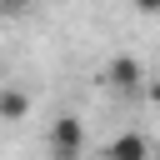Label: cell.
I'll return each instance as SVG.
<instances>
[{"label":"cell","mask_w":160,"mask_h":160,"mask_svg":"<svg viewBox=\"0 0 160 160\" xmlns=\"http://www.w3.org/2000/svg\"><path fill=\"white\" fill-rule=\"evenodd\" d=\"M45 150H50V160H80L85 155V125L70 110H60L45 130Z\"/></svg>","instance_id":"6da1fadb"},{"label":"cell","mask_w":160,"mask_h":160,"mask_svg":"<svg viewBox=\"0 0 160 160\" xmlns=\"http://www.w3.org/2000/svg\"><path fill=\"white\" fill-rule=\"evenodd\" d=\"M105 85L130 95V90H140V85H145V65H140L135 55H115V60L105 65Z\"/></svg>","instance_id":"7a4b0ae2"},{"label":"cell","mask_w":160,"mask_h":160,"mask_svg":"<svg viewBox=\"0 0 160 160\" xmlns=\"http://www.w3.org/2000/svg\"><path fill=\"white\" fill-rule=\"evenodd\" d=\"M105 160H150V140L140 130H120L110 145H105Z\"/></svg>","instance_id":"3957f363"},{"label":"cell","mask_w":160,"mask_h":160,"mask_svg":"<svg viewBox=\"0 0 160 160\" xmlns=\"http://www.w3.org/2000/svg\"><path fill=\"white\" fill-rule=\"evenodd\" d=\"M25 115H30V95L20 85H0V120L5 125H20Z\"/></svg>","instance_id":"277c9868"},{"label":"cell","mask_w":160,"mask_h":160,"mask_svg":"<svg viewBox=\"0 0 160 160\" xmlns=\"http://www.w3.org/2000/svg\"><path fill=\"white\" fill-rule=\"evenodd\" d=\"M30 5H35V0H0V10H5V15H20V10H30Z\"/></svg>","instance_id":"5b68a950"},{"label":"cell","mask_w":160,"mask_h":160,"mask_svg":"<svg viewBox=\"0 0 160 160\" xmlns=\"http://www.w3.org/2000/svg\"><path fill=\"white\" fill-rule=\"evenodd\" d=\"M140 90H145V100H150V105H160V80H145Z\"/></svg>","instance_id":"8992f818"},{"label":"cell","mask_w":160,"mask_h":160,"mask_svg":"<svg viewBox=\"0 0 160 160\" xmlns=\"http://www.w3.org/2000/svg\"><path fill=\"white\" fill-rule=\"evenodd\" d=\"M130 5H135L140 15H160V0H130Z\"/></svg>","instance_id":"52a82bcc"}]
</instances>
